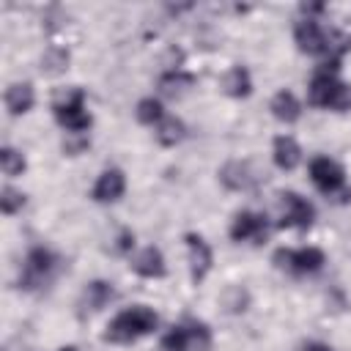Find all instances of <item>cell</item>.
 Wrapping results in <instances>:
<instances>
[{
  "label": "cell",
  "mask_w": 351,
  "mask_h": 351,
  "mask_svg": "<svg viewBox=\"0 0 351 351\" xmlns=\"http://www.w3.org/2000/svg\"><path fill=\"white\" fill-rule=\"evenodd\" d=\"M156 329V313L145 304H137V307H129L123 313H118L110 324H107V332H104V340L107 343H132L148 332Z\"/></svg>",
  "instance_id": "obj_1"
},
{
  "label": "cell",
  "mask_w": 351,
  "mask_h": 351,
  "mask_svg": "<svg viewBox=\"0 0 351 351\" xmlns=\"http://www.w3.org/2000/svg\"><path fill=\"white\" fill-rule=\"evenodd\" d=\"M310 104L326 107V110H348L351 107V88L335 77V71L321 69L310 82Z\"/></svg>",
  "instance_id": "obj_2"
},
{
  "label": "cell",
  "mask_w": 351,
  "mask_h": 351,
  "mask_svg": "<svg viewBox=\"0 0 351 351\" xmlns=\"http://www.w3.org/2000/svg\"><path fill=\"white\" fill-rule=\"evenodd\" d=\"M52 110H55V118L60 121V126H66L71 132H85L90 126V115L85 110V96L80 88L58 90L52 99Z\"/></svg>",
  "instance_id": "obj_3"
},
{
  "label": "cell",
  "mask_w": 351,
  "mask_h": 351,
  "mask_svg": "<svg viewBox=\"0 0 351 351\" xmlns=\"http://www.w3.org/2000/svg\"><path fill=\"white\" fill-rule=\"evenodd\" d=\"M310 178L313 184L324 192V195H335L340 203H348L351 200V186H346V178H343V167L329 159V156H318L310 162Z\"/></svg>",
  "instance_id": "obj_4"
},
{
  "label": "cell",
  "mask_w": 351,
  "mask_h": 351,
  "mask_svg": "<svg viewBox=\"0 0 351 351\" xmlns=\"http://www.w3.org/2000/svg\"><path fill=\"white\" fill-rule=\"evenodd\" d=\"M274 263L280 269H288L293 274H313L324 266V252L318 247H302V250H277Z\"/></svg>",
  "instance_id": "obj_5"
},
{
  "label": "cell",
  "mask_w": 351,
  "mask_h": 351,
  "mask_svg": "<svg viewBox=\"0 0 351 351\" xmlns=\"http://www.w3.org/2000/svg\"><path fill=\"white\" fill-rule=\"evenodd\" d=\"M280 206H282V219L280 228H310L315 219V208L313 203H307L302 195L296 192H282L280 195Z\"/></svg>",
  "instance_id": "obj_6"
},
{
  "label": "cell",
  "mask_w": 351,
  "mask_h": 351,
  "mask_svg": "<svg viewBox=\"0 0 351 351\" xmlns=\"http://www.w3.org/2000/svg\"><path fill=\"white\" fill-rule=\"evenodd\" d=\"M52 269H55V255H52L49 250H44V247H36V250H30L27 258H25V271H22L19 285H22V288L44 285Z\"/></svg>",
  "instance_id": "obj_7"
},
{
  "label": "cell",
  "mask_w": 351,
  "mask_h": 351,
  "mask_svg": "<svg viewBox=\"0 0 351 351\" xmlns=\"http://www.w3.org/2000/svg\"><path fill=\"white\" fill-rule=\"evenodd\" d=\"M293 38H296L299 49L307 52V55H321V52L329 49L326 33L321 30V25H318L315 19H302V22L296 25V30H293Z\"/></svg>",
  "instance_id": "obj_8"
},
{
  "label": "cell",
  "mask_w": 351,
  "mask_h": 351,
  "mask_svg": "<svg viewBox=\"0 0 351 351\" xmlns=\"http://www.w3.org/2000/svg\"><path fill=\"white\" fill-rule=\"evenodd\" d=\"M230 239H233V241L255 239V241L261 244V241L266 239V217L252 214V211L236 214V219H233V225H230Z\"/></svg>",
  "instance_id": "obj_9"
},
{
  "label": "cell",
  "mask_w": 351,
  "mask_h": 351,
  "mask_svg": "<svg viewBox=\"0 0 351 351\" xmlns=\"http://www.w3.org/2000/svg\"><path fill=\"white\" fill-rule=\"evenodd\" d=\"M186 247H189V263H192V280L200 282L208 269H211V247L203 241L197 233H186Z\"/></svg>",
  "instance_id": "obj_10"
},
{
  "label": "cell",
  "mask_w": 351,
  "mask_h": 351,
  "mask_svg": "<svg viewBox=\"0 0 351 351\" xmlns=\"http://www.w3.org/2000/svg\"><path fill=\"white\" fill-rule=\"evenodd\" d=\"M123 189H126V178H123V173L121 170H104L101 176H99V181H96V186H93V197L99 200V203H110V200H118L121 195H123Z\"/></svg>",
  "instance_id": "obj_11"
},
{
  "label": "cell",
  "mask_w": 351,
  "mask_h": 351,
  "mask_svg": "<svg viewBox=\"0 0 351 351\" xmlns=\"http://www.w3.org/2000/svg\"><path fill=\"white\" fill-rule=\"evenodd\" d=\"M132 269L140 274V277H165V258L156 247H145L134 255L132 261Z\"/></svg>",
  "instance_id": "obj_12"
},
{
  "label": "cell",
  "mask_w": 351,
  "mask_h": 351,
  "mask_svg": "<svg viewBox=\"0 0 351 351\" xmlns=\"http://www.w3.org/2000/svg\"><path fill=\"white\" fill-rule=\"evenodd\" d=\"M299 162H302V148H299V143H296L293 137H288V134H280V137L274 140V165H277L280 170H293Z\"/></svg>",
  "instance_id": "obj_13"
},
{
  "label": "cell",
  "mask_w": 351,
  "mask_h": 351,
  "mask_svg": "<svg viewBox=\"0 0 351 351\" xmlns=\"http://www.w3.org/2000/svg\"><path fill=\"white\" fill-rule=\"evenodd\" d=\"M36 101V93H33V85L27 82H14L8 90H5V107L11 115H22L33 107Z\"/></svg>",
  "instance_id": "obj_14"
},
{
  "label": "cell",
  "mask_w": 351,
  "mask_h": 351,
  "mask_svg": "<svg viewBox=\"0 0 351 351\" xmlns=\"http://www.w3.org/2000/svg\"><path fill=\"white\" fill-rule=\"evenodd\" d=\"M219 178H222V184L230 186V189H250V186L255 184V176H252V170H250L247 162H228V165L222 167Z\"/></svg>",
  "instance_id": "obj_15"
},
{
  "label": "cell",
  "mask_w": 351,
  "mask_h": 351,
  "mask_svg": "<svg viewBox=\"0 0 351 351\" xmlns=\"http://www.w3.org/2000/svg\"><path fill=\"white\" fill-rule=\"evenodd\" d=\"M271 112H274V118H280V121H285V123H293V121H299V115H302V104H299V99H296L291 90H280V93L271 99Z\"/></svg>",
  "instance_id": "obj_16"
},
{
  "label": "cell",
  "mask_w": 351,
  "mask_h": 351,
  "mask_svg": "<svg viewBox=\"0 0 351 351\" xmlns=\"http://www.w3.org/2000/svg\"><path fill=\"white\" fill-rule=\"evenodd\" d=\"M222 88H225V93H228V96H236V99L247 96V93H250V88H252V82H250V71H247L244 66H233V69L225 74Z\"/></svg>",
  "instance_id": "obj_17"
},
{
  "label": "cell",
  "mask_w": 351,
  "mask_h": 351,
  "mask_svg": "<svg viewBox=\"0 0 351 351\" xmlns=\"http://www.w3.org/2000/svg\"><path fill=\"white\" fill-rule=\"evenodd\" d=\"M195 85V77L192 74H184V71H167L162 80H159V90L170 99L176 96H184L189 88Z\"/></svg>",
  "instance_id": "obj_18"
},
{
  "label": "cell",
  "mask_w": 351,
  "mask_h": 351,
  "mask_svg": "<svg viewBox=\"0 0 351 351\" xmlns=\"http://www.w3.org/2000/svg\"><path fill=\"white\" fill-rule=\"evenodd\" d=\"M181 137H184V123L178 118H173V115H165L159 121V126H156V140L162 145H176Z\"/></svg>",
  "instance_id": "obj_19"
},
{
  "label": "cell",
  "mask_w": 351,
  "mask_h": 351,
  "mask_svg": "<svg viewBox=\"0 0 351 351\" xmlns=\"http://www.w3.org/2000/svg\"><path fill=\"white\" fill-rule=\"evenodd\" d=\"M66 66H69V52L60 47H49L41 58V69L47 74H60V71H66Z\"/></svg>",
  "instance_id": "obj_20"
},
{
  "label": "cell",
  "mask_w": 351,
  "mask_h": 351,
  "mask_svg": "<svg viewBox=\"0 0 351 351\" xmlns=\"http://www.w3.org/2000/svg\"><path fill=\"white\" fill-rule=\"evenodd\" d=\"M162 118H165V110L156 99H143L137 104V121L140 123H159Z\"/></svg>",
  "instance_id": "obj_21"
},
{
  "label": "cell",
  "mask_w": 351,
  "mask_h": 351,
  "mask_svg": "<svg viewBox=\"0 0 351 351\" xmlns=\"http://www.w3.org/2000/svg\"><path fill=\"white\" fill-rule=\"evenodd\" d=\"M0 165H3V173L5 176H19L25 170V156L14 148H3L0 151Z\"/></svg>",
  "instance_id": "obj_22"
},
{
  "label": "cell",
  "mask_w": 351,
  "mask_h": 351,
  "mask_svg": "<svg viewBox=\"0 0 351 351\" xmlns=\"http://www.w3.org/2000/svg\"><path fill=\"white\" fill-rule=\"evenodd\" d=\"M22 206H25V195L16 192V189H11V186H3V192H0V208H3V214H14Z\"/></svg>",
  "instance_id": "obj_23"
},
{
  "label": "cell",
  "mask_w": 351,
  "mask_h": 351,
  "mask_svg": "<svg viewBox=\"0 0 351 351\" xmlns=\"http://www.w3.org/2000/svg\"><path fill=\"white\" fill-rule=\"evenodd\" d=\"M110 296H112V288H110L107 282H90V285H88V293H85V299H88V304H90L93 310H99Z\"/></svg>",
  "instance_id": "obj_24"
},
{
  "label": "cell",
  "mask_w": 351,
  "mask_h": 351,
  "mask_svg": "<svg viewBox=\"0 0 351 351\" xmlns=\"http://www.w3.org/2000/svg\"><path fill=\"white\" fill-rule=\"evenodd\" d=\"M186 329H189V343H192V346H197L200 351H206V348L211 346V337H208V329H206L203 324H189Z\"/></svg>",
  "instance_id": "obj_25"
},
{
  "label": "cell",
  "mask_w": 351,
  "mask_h": 351,
  "mask_svg": "<svg viewBox=\"0 0 351 351\" xmlns=\"http://www.w3.org/2000/svg\"><path fill=\"white\" fill-rule=\"evenodd\" d=\"M304 351H332L329 346H324V343H307L304 346Z\"/></svg>",
  "instance_id": "obj_26"
},
{
  "label": "cell",
  "mask_w": 351,
  "mask_h": 351,
  "mask_svg": "<svg viewBox=\"0 0 351 351\" xmlns=\"http://www.w3.org/2000/svg\"><path fill=\"white\" fill-rule=\"evenodd\" d=\"M60 351H77V348H74V346H66V348H60Z\"/></svg>",
  "instance_id": "obj_27"
},
{
  "label": "cell",
  "mask_w": 351,
  "mask_h": 351,
  "mask_svg": "<svg viewBox=\"0 0 351 351\" xmlns=\"http://www.w3.org/2000/svg\"><path fill=\"white\" fill-rule=\"evenodd\" d=\"M348 47H351V41H348Z\"/></svg>",
  "instance_id": "obj_28"
}]
</instances>
